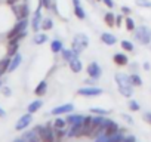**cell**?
<instances>
[{
	"instance_id": "1",
	"label": "cell",
	"mask_w": 151,
	"mask_h": 142,
	"mask_svg": "<svg viewBox=\"0 0 151 142\" xmlns=\"http://www.w3.org/2000/svg\"><path fill=\"white\" fill-rule=\"evenodd\" d=\"M114 80L117 83V87H119V92L124 96V98H132L133 95V86L130 83V79L129 76L123 74V73H117L114 76Z\"/></svg>"
},
{
	"instance_id": "2",
	"label": "cell",
	"mask_w": 151,
	"mask_h": 142,
	"mask_svg": "<svg viewBox=\"0 0 151 142\" xmlns=\"http://www.w3.org/2000/svg\"><path fill=\"white\" fill-rule=\"evenodd\" d=\"M34 130L39 133L42 142H55V129L50 123L45 126H36Z\"/></svg>"
},
{
	"instance_id": "3",
	"label": "cell",
	"mask_w": 151,
	"mask_h": 142,
	"mask_svg": "<svg viewBox=\"0 0 151 142\" xmlns=\"http://www.w3.org/2000/svg\"><path fill=\"white\" fill-rule=\"evenodd\" d=\"M89 46V37L85 36V34H77L74 39H73V43H71V50L74 52L76 56H79L86 47Z\"/></svg>"
},
{
	"instance_id": "4",
	"label": "cell",
	"mask_w": 151,
	"mask_h": 142,
	"mask_svg": "<svg viewBox=\"0 0 151 142\" xmlns=\"http://www.w3.org/2000/svg\"><path fill=\"white\" fill-rule=\"evenodd\" d=\"M135 39L141 44H150L151 43V28L147 25H139L135 28Z\"/></svg>"
},
{
	"instance_id": "5",
	"label": "cell",
	"mask_w": 151,
	"mask_h": 142,
	"mask_svg": "<svg viewBox=\"0 0 151 142\" xmlns=\"http://www.w3.org/2000/svg\"><path fill=\"white\" fill-rule=\"evenodd\" d=\"M12 12L17 18V21H21V19H27L28 15H30V8L27 3H19V5H12Z\"/></svg>"
},
{
	"instance_id": "6",
	"label": "cell",
	"mask_w": 151,
	"mask_h": 142,
	"mask_svg": "<svg viewBox=\"0 0 151 142\" xmlns=\"http://www.w3.org/2000/svg\"><path fill=\"white\" fill-rule=\"evenodd\" d=\"M104 90L101 87H95V86H85V87H80L77 89V95L80 96H86V98H93V96H99L102 95Z\"/></svg>"
},
{
	"instance_id": "7",
	"label": "cell",
	"mask_w": 151,
	"mask_h": 142,
	"mask_svg": "<svg viewBox=\"0 0 151 142\" xmlns=\"http://www.w3.org/2000/svg\"><path fill=\"white\" fill-rule=\"evenodd\" d=\"M27 27H28V19H21V21H18V22L9 30V33H8V36H6L8 40H11V39H14L15 36H18L19 33L25 31Z\"/></svg>"
},
{
	"instance_id": "8",
	"label": "cell",
	"mask_w": 151,
	"mask_h": 142,
	"mask_svg": "<svg viewBox=\"0 0 151 142\" xmlns=\"http://www.w3.org/2000/svg\"><path fill=\"white\" fill-rule=\"evenodd\" d=\"M86 73H88L89 77L98 80V79L102 76V68H101V65H99L96 61H92V62H89L88 67H86Z\"/></svg>"
},
{
	"instance_id": "9",
	"label": "cell",
	"mask_w": 151,
	"mask_h": 142,
	"mask_svg": "<svg viewBox=\"0 0 151 142\" xmlns=\"http://www.w3.org/2000/svg\"><path fill=\"white\" fill-rule=\"evenodd\" d=\"M122 129H120V126L116 123V121H113V120H110V118H105V124H104V135L105 136H113V135H116V133H119Z\"/></svg>"
},
{
	"instance_id": "10",
	"label": "cell",
	"mask_w": 151,
	"mask_h": 142,
	"mask_svg": "<svg viewBox=\"0 0 151 142\" xmlns=\"http://www.w3.org/2000/svg\"><path fill=\"white\" fill-rule=\"evenodd\" d=\"M31 121H33V114H30V113H27V114H24V115H21L19 118H18V121H17V124H15V130H25L30 124H31Z\"/></svg>"
},
{
	"instance_id": "11",
	"label": "cell",
	"mask_w": 151,
	"mask_h": 142,
	"mask_svg": "<svg viewBox=\"0 0 151 142\" xmlns=\"http://www.w3.org/2000/svg\"><path fill=\"white\" fill-rule=\"evenodd\" d=\"M42 9H43V6H42V3H39V8L36 9L33 19H31V28L34 33H37L40 30V25H42Z\"/></svg>"
},
{
	"instance_id": "12",
	"label": "cell",
	"mask_w": 151,
	"mask_h": 142,
	"mask_svg": "<svg viewBox=\"0 0 151 142\" xmlns=\"http://www.w3.org/2000/svg\"><path fill=\"white\" fill-rule=\"evenodd\" d=\"M74 111V104H64V105H58L55 107L50 114L52 115H62V114H70Z\"/></svg>"
},
{
	"instance_id": "13",
	"label": "cell",
	"mask_w": 151,
	"mask_h": 142,
	"mask_svg": "<svg viewBox=\"0 0 151 142\" xmlns=\"http://www.w3.org/2000/svg\"><path fill=\"white\" fill-rule=\"evenodd\" d=\"M68 67H70V70L73 71V73H80V71L83 70V64H82V61L79 59V56H74L73 59H70L68 61Z\"/></svg>"
},
{
	"instance_id": "14",
	"label": "cell",
	"mask_w": 151,
	"mask_h": 142,
	"mask_svg": "<svg viewBox=\"0 0 151 142\" xmlns=\"http://www.w3.org/2000/svg\"><path fill=\"white\" fill-rule=\"evenodd\" d=\"M22 141L24 142H42L39 133L33 129V130H27L24 135H22Z\"/></svg>"
},
{
	"instance_id": "15",
	"label": "cell",
	"mask_w": 151,
	"mask_h": 142,
	"mask_svg": "<svg viewBox=\"0 0 151 142\" xmlns=\"http://www.w3.org/2000/svg\"><path fill=\"white\" fill-rule=\"evenodd\" d=\"M21 62H22V55L21 53H17V55H14L12 56V59H11V64H9V68H8V73H14V71L21 65Z\"/></svg>"
},
{
	"instance_id": "16",
	"label": "cell",
	"mask_w": 151,
	"mask_h": 142,
	"mask_svg": "<svg viewBox=\"0 0 151 142\" xmlns=\"http://www.w3.org/2000/svg\"><path fill=\"white\" fill-rule=\"evenodd\" d=\"M101 42L107 46H114L117 43V37L111 33H102L101 34Z\"/></svg>"
},
{
	"instance_id": "17",
	"label": "cell",
	"mask_w": 151,
	"mask_h": 142,
	"mask_svg": "<svg viewBox=\"0 0 151 142\" xmlns=\"http://www.w3.org/2000/svg\"><path fill=\"white\" fill-rule=\"evenodd\" d=\"M113 61H114V64L119 65V67H126V65L129 64V58H127L124 53H116V55L113 56Z\"/></svg>"
},
{
	"instance_id": "18",
	"label": "cell",
	"mask_w": 151,
	"mask_h": 142,
	"mask_svg": "<svg viewBox=\"0 0 151 142\" xmlns=\"http://www.w3.org/2000/svg\"><path fill=\"white\" fill-rule=\"evenodd\" d=\"M46 92H47V82L46 80H42L40 83H37V86L34 89V95L43 96V95H46Z\"/></svg>"
},
{
	"instance_id": "19",
	"label": "cell",
	"mask_w": 151,
	"mask_h": 142,
	"mask_svg": "<svg viewBox=\"0 0 151 142\" xmlns=\"http://www.w3.org/2000/svg\"><path fill=\"white\" fill-rule=\"evenodd\" d=\"M18 49H19V43L9 42L8 46H6V55H8V56H14V55L18 53Z\"/></svg>"
},
{
	"instance_id": "20",
	"label": "cell",
	"mask_w": 151,
	"mask_h": 142,
	"mask_svg": "<svg viewBox=\"0 0 151 142\" xmlns=\"http://www.w3.org/2000/svg\"><path fill=\"white\" fill-rule=\"evenodd\" d=\"M82 118H83V115H80V114H68L67 115V124L68 126H71V124H77V123H80L82 121Z\"/></svg>"
},
{
	"instance_id": "21",
	"label": "cell",
	"mask_w": 151,
	"mask_h": 142,
	"mask_svg": "<svg viewBox=\"0 0 151 142\" xmlns=\"http://www.w3.org/2000/svg\"><path fill=\"white\" fill-rule=\"evenodd\" d=\"M62 49H64V44H62V42L59 39H55V40L50 42V50L53 53H61Z\"/></svg>"
},
{
	"instance_id": "22",
	"label": "cell",
	"mask_w": 151,
	"mask_h": 142,
	"mask_svg": "<svg viewBox=\"0 0 151 142\" xmlns=\"http://www.w3.org/2000/svg\"><path fill=\"white\" fill-rule=\"evenodd\" d=\"M42 105H43V102H42L40 99H36V101H33V102L27 107V111H28L30 114H34V113H37V111L42 108Z\"/></svg>"
},
{
	"instance_id": "23",
	"label": "cell",
	"mask_w": 151,
	"mask_h": 142,
	"mask_svg": "<svg viewBox=\"0 0 151 142\" xmlns=\"http://www.w3.org/2000/svg\"><path fill=\"white\" fill-rule=\"evenodd\" d=\"M104 21L108 27H116V15L113 12H107L104 15Z\"/></svg>"
},
{
	"instance_id": "24",
	"label": "cell",
	"mask_w": 151,
	"mask_h": 142,
	"mask_svg": "<svg viewBox=\"0 0 151 142\" xmlns=\"http://www.w3.org/2000/svg\"><path fill=\"white\" fill-rule=\"evenodd\" d=\"M33 42H34L36 44H43V43L47 42V34H46V33H36Z\"/></svg>"
},
{
	"instance_id": "25",
	"label": "cell",
	"mask_w": 151,
	"mask_h": 142,
	"mask_svg": "<svg viewBox=\"0 0 151 142\" xmlns=\"http://www.w3.org/2000/svg\"><path fill=\"white\" fill-rule=\"evenodd\" d=\"M129 79H130V83H132L133 87H139V86H142V79H141V76H138L136 73L130 74Z\"/></svg>"
},
{
	"instance_id": "26",
	"label": "cell",
	"mask_w": 151,
	"mask_h": 142,
	"mask_svg": "<svg viewBox=\"0 0 151 142\" xmlns=\"http://www.w3.org/2000/svg\"><path fill=\"white\" fill-rule=\"evenodd\" d=\"M53 28V21L50 18H46V19H42V25H40V30L43 31H49Z\"/></svg>"
},
{
	"instance_id": "27",
	"label": "cell",
	"mask_w": 151,
	"mask_h": 142,
	"mask_svg": "<svg viewBox=\"0 0 151 142\" xmlns=\"http://www.w3.org/2000/svg\"><path fill=\"white\" fill-rule=\"evenodd\" d=\"M123 139H124V135H123V129H122L119 133H116V135L107 138L105 142H123Z\"/></svg>"
},
{
	"instance_id": "28",
	"label": "cell",
	"mask_w": 151,
	"mask_h": 142,
	"mask_svg": "<svg viewBox=\"0 0 151 142\" xmlns=\"http://www.w3.org/2000/svg\"><path fill=\"white\" fill-rule=\"evenodd\" d=\"M11 59H12V56H8V55H6V58H3L2 61H0V70H2L3 73H8V68H9Z\"/></svg>"
},
{
	"instance_id": "29",
	"label": "cell",
	"mask_w": 151,
	"mask_h": 142,
	"mask_svg": "<svg viewBox=\"0 0 151 142\" xmlns=\"http://www.w3.org/2000/svg\"><path fill=\"white\" fill-rule=\"evenodd\" d=\"M74 15L77 16L79 19H85L86 18V12H85V9L80 5H76L74 6Z\"/></svg>"
},
{
	"instance_id": "30",
	"label": "cell",
	"mask_w": 151,
	"mask_h": 142,
	"mask_svg": "<svg viewBox=\"0 0 151 142\" xmlns=\"http://www.w3.org/2000/svg\"><path fill=\"white\" fill-rule=\"evenodd\" d=\"M67 136L65 129H55V142H62V139Z\"/></svg>"
},
{
	"instance_id": "31",
	"label": "cell",
	"mask_w": 151,
	"mask_h": 142,
	"mask_svg": "<svg viewBox=\"0 0 151 142\" xmlns=\"http://www.w3.org/2000/svg\"><path fill=\"white\" fill-rule=\"evenodd\" d=\"M61 55H62V59H64V61H67V62L76 56V55H74V52H73L71 49H62V50H61Z\"/></svg>"
},
{
	"instance_id": "32",
	"label": "cell",
	"mask_w": 151,
	"mask_h": 142,
	"mask_svg": "<svg viewBox=\"0 0 151 142\" xmlns=\"http://www.w3.org/2000/svg\"><path fill=\"white\" fill-rule=\"evenodd\" d=\"M52 126H53V129H65V126H67V120L58 117V118H55V121H53Z\"/></svg>"
},
{
	"instance_id": "33",
	"label": "cell",
	"mask_w": 151,
	"mask_h": 142,
	"mask_svg": "<svg viewBox=\"0 0 151 142\" xmlns=\"http://www.w3.org/2000/svg\"><path fill=\"white\" fill-rule=\"evenodd\" d=\"M120 46H122L126 52H133V50H135L133 43H132V42H129V40H122V42H120Z\"/></svg>"
},
{
	"instance_id": "34",
	"label": "cell",
	"mask_w": 151,
	"mask_h": 142,
	"mask_svg": "<svg viewBox=\"0 0 151 142\" xmlns=\"http://www.w3.org/2000/svg\"><path fill=\"white\" fill-rule=\"evenodd\" d=\"M91 113H92V114H95V115H108V114H110V111H108V110L98 108V107H93V108H91Z\"/></svg>"
},
{
	"instance_id": "35",
	"label": "cell",
	"mask_w": 151,
	"mask_h": 142,
	"mask_svg": "<svg viewBox=\"0 0 151 142\" xmlns=\"http://www.w3.org/2000/svg\"><path fill=\"white\" fill-rule=\"evenodd\" d=\"M124 24H126V30H127V31H135L136 25H135V21H133L132 18H126V19H124Z\"/></svg>"
},
{
	"instance_id": "36",
	"label": "cell",
	"mask_w": 151,
	"mask_h": 142,
	"mask_svg": "<svg viewBox=\"0 0 151 142\" xmlns=\"http://www.w3.org/2000/svg\"><path fill=\"white\" fill-rule=\"evenodd\" d=\"M135 3L139 8H147V9L151 8V2H150V0H135Z\"/></svg>"
},
{
	"instance_id": "37",
	"label": "cell",
	"mask_w": 151,
	"mask_h": 142,
	"mask_svg": "<svg viewBox=\"0 0 151 142\" xmlns=\"http://www.w3.org/2000/svg\"><path fill=\"white\" fill-rule=\"evenodd\" d=\"M25 37H27V30H25V31H22V33H19L18 36H15V37H14V39H11L9 42H15V43H19V42H21L22 39H25Z\"/></svg>"
},
{
	"instance_id": "38",
	"label": "cell",
	"mask_w": 151,
	"mask_h": 142,
	"mask_svg": "<svg viewBox=\"0 0 151 142\" xmlns=\"http://www.w3.org/2000/svg\"><path fill=\"white\" fill-rule=\"evenodd\" d=\"M129 110H130V111H139L141 107H139V104H138L135 99H130V101H129Z\"/></svg>"
},
{
	"instance_id": "39",
	"label": "cell",
	"mask_w": 151,
	"mask_h": 142,
	"mask_svg": "<svg viewBox=\"0 0 151 142\" xmlns=\"http://www.w3.org/2000/svg\"><path fill=\"white\" fill-rule=\"evenodd\" d=\"M39 3H42V6H43V9H50L52 8V0H39Z\"/></svg>"
},
{
	"instance_id": "40",
	"label": "cell",
	"mask_w": 151,
	"mask_h": 142,
	"mask_svg": "<svg viewBox=\"0 0 151 142\" xmlns=\"http://www.w3.org/2000/svg\"><path fill=\"white\" fill-rule=\"evenodd\" d=\"M2 93H3L5 96H11V95H12V90H11V87L3 86V87H2Z\"/></svg>"
},
{
	"instance_id": "41",
	"label": "cell",
	"mask_w": 151,
	"mask_h": 142,
	"mask_svg": "<svg viewBox=\"0 0 151 142\" xmlns=\"http://www.w3.org/2000/svg\"><path fill=\"white\" fill-rule=\"evenodd\" d=\"M122 22H123V16L122 15H116V27H122Z\"/></svg>"
},
{
	"instance_id": "42",
	"label": "cell",
	"mask_w": 151,
	"mask_h": 142,
	"mask_svg": "<svg viewBox=\"0 0 151 142\" xmlns=\"http://www.w3.org/2000/svg\"><path fill=\"white\" fill-rule=\"evenodd\" d=\"M102 2H104V5H105L107 8H110V9L114 8V2H113V0H102Z\"/></svg>"
},
{
	"instance_id": "43",
	"label": "cell",
	"mask_w": 151,
	"mask_h": 142,
	"mask_svg": "<svg viewBox=\"0 0 151 142\" xmlns=\"http://www.w3.org/2000/svg\"><path fill=\"white\" fill-rule=\"evenodd\" d=\"M122 12H123L124 15H130V14H132V9H130L129 6H122Z\"/></svg>"
},
{
	"instance_id": "44",
	"label": "cell",
	"mask_w": 151,
	"mask_h": 142,
	"mask_svg": "<svg viewBox=\"0 0 151 142\" xmlns=\"http://www.w3.org/2000/svg\"><path fill=\"white\" fill-rule=\"evenodd\" d=\"M123 142H136V138H135L133 135H130V136H124Z\"/></svg>"
},
{
	"instance_id": "45",
	"label": "cell",
	"mask_w": 151,
	"mask_h": 142,
	"mask_svg": "<svg viewBox=\"0 0 151 142\" xmlns=\"http://www.w3.org/2000/svg\"><path fill=\"white\" fill-rule=\"evenodd\" d=\"M144 120L151 124V113H145V114H144Z\"/></svg>"
},
{
	"instance_id": "46",
	"label": "cell",
	"mask_w": 151,
	"mask_h": 142,
	"mask_svg": "<svg viewBox=\"0 0 151 142\" xmlns=\"http://www.w3.org/2000/svg\"><path fill=\"white\" fill-rule=\"evenodd\" d=\"M123 118H124V120H126L127 123H130V124L133 123V118H132L130 115H127V114H123Z\"/></svg>"
},
{
	"instance_id": "47",
	"label": "cell",
	"mask_w": 151,
	"mask_h": 142,
	"mask_svg": "<svg viewBox=\"0 0 151 142\" xmlns=\"http://www.w3.org/2000/svg\"><path fill=\"white\" fill-rule=\"evenodd\" d=\"M19 0H6V3L9 5V6H12V5H15V3H18Z\"/></svg>"
},
{
	"instance_id": "48",
	"label": "cell",
	"mask_w": 151,
	"mask_h": 142,
	"mask_svg": "<svg viewBox=\"0 0 151 142\" xmlns=\"http://www.w3.org/2000/svg\"><path fill=\"white\" fill-rule=\"evenodd\" d=\"M150 68H151L150 62H144V70H150Z\"/></svg>"
},
{
	"instance_id": "49",
	"label": "cell",
	"mask_w": 151,
	"mask_h": 142,
	"mask_svg": "<svg viewBox=\"0 0 151 142\" xmlns=\"http://www.w3.org/2000/svg\"><path fill=\"white\" fill-rule=\"evenodd\" d=\"M6 115V113H5V110L2 108V107H0V117H5Z\"/></svg>"
},
{
	"instance_id": "50",
	"label": "cell",
	"mask_w": 151,
	"mask_h": 142,
	"mask_svg": "<svg viewBox=\"0 0 151 142\" xmlns=\"http://www.w3.org/2000/svg\"><path fill=\"white\" fill-rule=\"evenodd\" d=\"M73 5L76 6V5H80V0H73Z\"/></svg>"
},
{
	"instance_id": "51",
	"label": "cell",
	"mask_w": 151,
	"mask_h": 142,
	"mask_svg": "<svg viewBox=\"0 0 151 142\" xmlns=\"http://www.w3.org/2000/svg\"><path fill=\"white\" fill-rule=\"evenodd\" d=\"M14 142H24V141H22V138H21V139H15Z\"/></svg>"
},
{
	"instance_id": "52",
	"label": "cell",
	"mask_w": 151,
	"mask_h": 142,
	"mask_svg": "<svg viewBox=\"0 0 151 142\" xmlns=\"http://www.w3.org/2000/svg\"><path fill=\"white\" fill-rule=\"evenodd\" d=\"M3 74H5V73H3V71H2V70H0V77H2Z\"/></svg>"
},
{
	"instance_id": "53",
	"label": "cell",
	"mask_w": 151,
	"mask_h": 142,
	"mask_svg": "<svg viewBox=\"0 0 151 142\" xmlns=\"http://www.w3.org/2000/svg\"><path fill=\"white\" fill-rule=\"evenodd\" d=\"M96 2H102V0H96Z\"/></svg>"
},
{
	"instance_id": "54",
	"label": "cell",
	"mask_w": 151,
	"mask_h": 142,
	"mask_svg": "<svg viewBox=\"0 0 151 142\" xmlns=\"http://www.w3.org/2000/svg\"><path fill=\"white\" fill-rule=\"evenodd\" d=\"M0 87H2V83H0Z\"/></svg>"
}]
</instances>
